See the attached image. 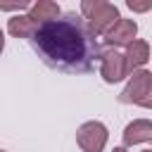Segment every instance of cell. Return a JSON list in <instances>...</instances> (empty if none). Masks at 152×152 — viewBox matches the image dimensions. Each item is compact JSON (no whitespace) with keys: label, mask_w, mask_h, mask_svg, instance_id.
<instances>
[{"label":"cell","mask_w":152,"mask_h":152,"mask_svg":"<svg viewBox=\"0 0 152 152\" xmlns=\"http://www.w3.org/2000/svg\"><path fill=\"white\" fill-rule=\"evenodd\" d=\"M100 76L107 81V83H116L121 78L128 76V69H126V55H121L119 50H102L100 52Z\"/></svg>","instance_id":"cell-4"},{"label":"cell","mask_w":152,"mask_h":152,"mask_svg":"<svg viewBox=\"0 0 152 152\" xmlns=\"http://www.w3.org/2000/svg\"><path fill=\"white\" fill-rule=\"evenodd\" d=\"M152 138V121L150 119H135L124 128V147H133L138 142H145Z\"/></svg>","instance_id":"cell-6"},{"label":"cell","mask_w":152,"mask_h":152,"mask_svg":"<svg viewBox=\"0 0 152 152\" xmlns=\"http://www.w3.org/2000/svg\"><path fill=\"white\" fill-rule=\"evenodd\" d=\"M31 5H33V0H0L2 12H17V10H26Z\"/></svg>","instance_id":"cell-12"},{"label":"cell","mask_w":152,"mask_h":152,"mask_svg":"<svg viewBox=\"0 0 152 152\" xmlns=\"http://www.w3.org/2000/svg\"><path fill=\"white\" fill-rule=\"evenodd\" d=\"M28 43L45 66L64 74L93 71L102 52L97 36L76 12L57 14L55 19L38 24L28 36Z\"/></svg>","instance_id":"cell-1"},{"label":"cell","mask_w":152,"mask_h":152,"mask_svg":"<svg viewBox=\"0 0 152 152\" xmlns=\"http://www.w3.org/2000/svg\"><path fill=\"white\" fill-rule=\"evenodd\" d=\"M152 88V74L147 69H135L131 71V78L126 83V88L119 93V102L121 104H140L145 100V95Z\"/></svg>","instance_id":"cell-3"},{"label":"cell","mask_w":152,"mask_h":152,"mask_svg":"<svg viewBox=\"0 0 152 152\" xmlns=\"http://www.w3.org/2000/svg\"><path fill=\"white\" fill-rule=\"evenodd\" d=\"M109 0H81V17H93L97 10H102Z\"/></svg>","instance_id":"cell-11"},{"label":"cell","mask_w":152,"mask_h":152,"mask_svg":"<svg viewBox=\"0 0 152 152\" xmlns=\"http://www.w3.org/2000/svg\"><path fill=\"white\" fill-rule=\"evenodd\" d=\"M2 50H5V33L0 31V52H2Z\"/></svg>","instance_id":"cell-15"},{"label":"cell","mask_w":152,"mask_h":152,"mask_svg":"<svg viewBox=\"0 0 152 152\" xmlns=\"http://www.w3.org/2000/svg\"><path fill=\"white\" fill-rule=\"evenodd\" d=\"M126 48H128V50H126V69H128V74H131V71L140 69V66L150 59V45H147L145 40L133 38Z\"/></svg>","instance_id":"cell-8"},{"label":"cell","mask_w":152,"mask_h":152,"mask_svg":"<svg viewBox=\"0 0 152 152\" xmlns=\"http://www.w3.org/2000/svg\"><path fill=\"white\" fill-rule=\"evenodd\" d=\"M150 140H152V138H150Z\"/></svg>","instance_id":"cell-19"},{"label":"cell","mask_w":152,"mask_h":152,"mask_svg":"<svg viewBox=\"0 0 152 152\" xmlns=\"http://www.w3.org/2000/svg\"><path fill=\"white\" fill-rule=\"evenodd\" d=\"M36 21L28 17V14H14L10 21H7V31L14 36V38H28L33 31H36Z\"/></svg>","instance_id":"cell-10"},{"label":"cell","mask_w":152,"mask_h":152,"mask_svg":"<svg viewBox=\"0 0 152 152\" xmlns=\"http://www.w3.org/2000/svg\"><path fill=\"white\" fill-rule=\"evenodd\" d=\"M126 5H128V10H133V12H138V14L152 10V0H126Z\"/></svg>","instance_id":"cell-13"},{"label":"cell","mask_w":152,"mask_h":152,"mask_svg":"<svg viewBox=\"0 0 152 152\" xmlns=\"http://www.w3.org/2000/svg\"><path fill=\"white\" fill-rule=\"evenodd\" d=\"M109 131L102 121H86L76 131V142L83 152H102L107 145Z\"/></svg>","instance_id":"cell-2"},{"label":"cell","mask_w":152,"mask_h":152,"mask_svg":"<svg viewBox=\"0 0 152 152\" xmlns=\"http://www.w3.org/2000/svg\"><path fill=\"white\" fill-rule=\"evenodd\" d=\"M135 33H138V24H135L133 19L119 17L102 36H104V43H107L109 48H116V45H128V43L135 38Z\"/></svg>","instance_id":"cell-5"},{"label":"cell","mask_w":152,"mask_h":152,"mask_svg":"<svg viewBox=\"0 0 152 152\" xmlns=\"http://www.w3.org/2000/svg\"><path fill=\"white\" fill-rule=\"evenodd\" d=\"M140 152H152V150H140Z\"/></svg>","instance_id":"cell-17"},{"label":"cell","mask_w":152,"mask_h":152,"mask_svg":"<svg viewBox=\"0 0 152 152\" xmlns=\"http://www.w3.org/2000/svg\"><path fill=\"white\" fill-rule=\"evenodd\" d=\"M116 19H119V10H116L112 2H107L102 10H97V12H95L93 17H88L86 21H88V26H90V31H93L95 36H102Z\"/></svg>","instance_id":"cell-7"},{"label":"cell","mask_w":152,"mask_h":152,"mask_svg":"<svg viewBox=\"0 0 152 152\" xmlns=\"http://www.w3.org/2000/svg\"><path fill=\"white\" fill-rule=\"evenodd\" d=\"M0 152H5V150H0Z\"/></svg>","instance_id":"cell-18"},{"label":"cell","mask_w":152,"mask_h":152,"mask_svg":"<svg viewBox=\"0 0 152 152\" xmlns=\"http://www.w3.org/2000/svg\"><path fill=\"white\" fill-rule=\"evenodd\" d=\"M114 152H128L126 147H114Z\"/></svg>","instance_id":"cell-16"},{"label":"cell","mask_w":152,"mask_h":152,"mask_svg":"<svg viewBox=\"0 0 152 152\" xmlns=\"http://www.w3.org/2000/svg\"><path fill=\"white\" fill-rule=\"evenodd\" d=\"M59 14V7L55 0H33L31 10H28V17L36 21V24H43L48 19H55Z\"/></svg>","instance_id":"cell-9"},{"label":"cell","mask_w":152,"mask_h":152,"mask_svg":"<svg viewBox=\"0 0 152 152\" xmlns=\"http://www.w3.org/2000/svg\"><path fill=\"white\" fill-rule=\"evenodd\" d=\"M140 107H145V109H152V88H150V93L145 95V100L140 102Z\"/></svg>","instance_id":"cell-14"}]
</instances>
